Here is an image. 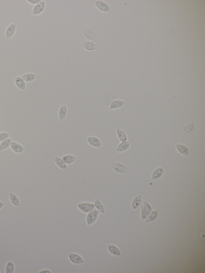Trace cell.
I'll list each match as a JSON object with an SVG mask.
<instances>
[{
  "label": "cell",
  "mask_w": 205,
  "mask_h": 273,
  "mask_svg": "<svg viewBox=\"0 0 205 273\" xmlns=\"http://www.w3.org/2000/svg\"><path fill=\"white\" fill-rule=\"evenodd\" d=\"M141 201H142V196L140 194H139L133 199L131 205L132 208L134 210L138 208L140 204Z\"/></svg>",
  "instance_id": "83f0119b"
},
{
  "label": "cell",
  "mask_w": 205,
  "mask_h": 273,
  "mask_svg": "<svg viewBox=\"0 0 205 273\" xmlns=\"http://www.w3.org/2000/svg\"><path fill=\"white\" fill-rule=\"evenodd\" d=\"M176 148L178 151L185 156L188 155V151L187 148L185 145L181 144H177L176 145Z\"/></svg>",
  "instance_id": "d4e9b609"
},
{
  "label": "cell",
  "mask_w": 205,
  "mask_h": 273,
  "mask_svg": "<svg viewBox=\"0 0 205 273\" xmlns=\"http://www.w3.org/2000/svg\"><path fill=\"white\" fill-rule=\"evenodd\" d=\"M37 76L36 73H28L24 74L21 77L26 82L30 83L34 81Z\"/></svg>",
  "instance_id": "e0dca14e"
},
{
  "label": "cell",
  "mask_w": 205,
  "mask_h": 273,
  "mask_svg": "<svg viewBox=\"0 0 205 273\" xmlns=\"http://www.w3.org/2000/svg\"><path fill=\"white\" fill-rule=\"evenodd\" d=\"M10 147L12 151L17 154H20L23 153L25 149V147L23 146L16 142H12Z\"/></svg>",
  "instance_id": "30bf717a"
},
{
  "label": "cell",
  "mask_w": 205,
  "mask_h": 273,
  "mask_svg": "<svg viewBox=\"0 0 205 273\" xmlns=\"http://www.w3.org/2000/svg\"><path fill=\"white\" fill-rule=\"evenodd\" d=\"M94 205L96 210L100 211V213H101L102 214H104L105 213V211L104 206L99 198H96L95 201Z\"/></svg>",
  "instance_id": "603a6c76"
},
{
  "label": "cell",
  "mask_w": 205,
  "mask_h": 273,
  "mask_svg": "<svg viewBox=\"0 0 205 273\" xmlns=\"http://www.w3.org/2000/svg\"><path fill=\"white\" fill-rule=\"evenodd\" d=\"M5 206V203L2 202V201H0V210H1L2 208H3Z\"/></svg>",
  "instance_id": "e575fe53"
},
{
  "label": "cell",
  "mask_w": 205,
  "mask_h": 273,
  "mask_svg": "<svg viewBox=\"0 0 205 273\" xmlns=\"http://www.w3.org/2000/svg\"><path fill=\"white\" fill-rule=\"evenodd\" d=\"M100 214V212L95 209L90 212L88 213L86 217L87 224L91 225L94 224L97 220Z\"/></svg>",
  "instance_id": "3957f363"
},
{
  "label": "cell",
  "mask_w": 205,
  "mask_h": 273,
  "mask_svg": "<svg viewBox=\"0 0 205 273\" xmlns=\"http://www.w3.org/2000/svg\"><path fill=\"white\" fill-rule=\"evenodd\" d=\"M62 158L67 165L73 164L76 161V157L73 155H65L63 156Z\"/></svg>",
  "instance_id": "484cf974"
},
{
  "label": "cell",
  "mask_w": 205,
  "mask_h": 273,
  "mask_svg": "<svg viewBox=\"0 0 205 273\" xmlns=\"http://www.w3.org/2000/svg\"><path fill=\"white\" fill-rule=\"evenodd\" d=\"M117 134L118 138H119L121 142H124L127 141V135L123 130L121 129H117Z\"/></svg>",
  "instance_id": "f1b7e54d"
},
{
  "label": "cell",
  "mask_w": 205,
  "mask_h": 273,
  "mask_svg": "<svg viewBox=\"0 0 205 273\" xmlns=\"http://www.w3.org/2000/svg\"><path fill=\"white\" fill-rule=\"evenodd\" d=\"M152 211V207L150 203L145 202L143 206H142L141 212V218L142 220H145L150 214Z\"/></svg>",
  "instance_id": "52a82bcc"
},
{
  "label": "cell",
  "mask_w": 205,
  "mask_h": 273,
  "mask_svg": "<svg viewBox=\"0 0 205 273\" xmlns=\"http://www.w3.org/2000/svg\"><path fill=\"white\" fill-rule=\"evenodd\" d=\"M130 143L129 141L122 142L118 145L115 150L117 152H122L126 151L130 147Z\"/></svg>",
  "instance_id": "ac0fdd59"
},
{
  "label": "cell",
  "mask_w": 205,
  "mask_h": 273,
  "mask_svg": "<svg viewBox=\"0 0 205 273\" xmlns=\"http://www.w3.org/2000/svg\"><path fill=\"white\" fill-rule=\"evenodd\" d=\"M157 214H158V210H155L153 211L151 213L150 215L148 216L147 218L145 220V222L146 223H148L151 222V221L154 220L156 218Z\"/></svg>",
  "instance_id": "4dcf8cb0"
},
{
  "label": "cell",
  "mask_w": 205,
  "mask_h": 273,
  "mask_svg": "<svg viewBox=\"0 0 205 273\" xmlns=\"http://www.w3.org/2000/svg\"><path fill=\"white\" fill-rule=\"evenodd\" d=\"M77 207L84 213H88L95 209L94 204L90 202H81L77 204Z\"/></svg>",
  "instance_id": "6da1fadb"
},
{
  "label": "cell",
  "mask_w": 205,
  "mask_h": 273,
  "mask_svg": "<svg viewBox=\"0 0 205 273\" xmlns=\"http://www.w3.org/2000/svg\"><path fill=\"white\" fill-rule=\"evenodd\" d=\"M53 160L56 165L60 169H62V170L65 171V172H66L67 171V165L64 161L63 158L57 156V157H54Z\"/></svg>",
  "instance_id": "9c48e42d"
},
{
  "label": "cell",
  "mask_w": 205,
  "mask_h": 273,
  "mask_svg": "<svg viewBox=\"0 0 205 273\" xmlns=\"http://www.w3.org/2000/svg\"><path fill=\"white\" fill-rule=\"evenodd\" d=\"M83 35L88 40L92 41H96L97 40V36L92 30L86 29L84 31Z\"/></svg>",
  "instance_id": "9a60e30c"
},
{
  "label": "cell",
  "mask_w": 205,
  "mask_h": 273,
  "mask_svg": "<svg viewBox=\"0 0 205 273\" xmlns=\"http://www.w3.org/2000/svg\"><path fill=\"white\" fill-rule=\"evenodd\" d=\"M46 5V2L43 1H42L40 3L35 5L32 9V15L36 16L41 14L45 10Z\"/></svg>",
  "instance_id": "277c9868"
},
{
  "label": "cell",
  "mask_w": 205,
  "mask_h": 273,
  "mask_svg": "<svg viewBox=\"0 0 205 273\" xmlns=\"http://www.w3.org/2000/svg\"><path fill=\"white\" fill-rule=\"evenodd\" d=\"M69 258L72 263L74 264H79L84 262L83 258L79 255L76 254L70 253L69 255Z\"/></svg>",
  "instance_id": "4fadbf2b"
},
{
  "label": "cell",
  "mask_w": 205,
  "mask_h": 273,
  "mask_svg": "<svg viewBox=\"0 0 205 273\" xmlns=\"http://www.w3.org/2000/svg\"><path fill=\"white\" fill-rule=\"evenodd\" d=\"M195 237L197 240L199 242L202 243L205 242V236L204 232L201 228H198L195 231Z\"/></svg>",
  "instance_id": "ffe728a7"
},
{
  "label": "cell",
  "mask_w": 205,
  "mask_h": 273,
  "mask_svg": "<svg viewBox=\"0 0 205 273\" xmlns=\"http://www.w3.org/2000/svg\"><path fill=\"white\" fill-rule=\"evenodd\" d=\"M81 45L85 50L89 51H94L99 47L98 44L91 41L83 42Z\"/></svg>",
  "instance_id": "8fae6325"
},
{
  "label": "cell",
  "mask_w": 205,
  "mask_h": 273,
  "mask_svg": "<svg viewBox=\"0 0 205 273\" xmlns=\"http://www.w3.org/2000/svg\"><path fill=\"white\" fill-rule=\"evenodd\" d=\"M68 110L67 107L66 105H62L59 108L58 111V116L59 120L63 121L67 116Z\"/></svg>",
  "instance_id": "2e32d148"
},
{
  "label": "cell",
  "mask_w": 205,
  "mask_h": 273,
  "mask_svg": "<svg viewBox=\"0 0 205 273\" xmlns=\"http://www.w3.org/2000/svg\"><path fill=\"white\" fill-rule=\"evenodd\" d=\"M87 141L88 143L92 147L100 148L101 146L102 143L100 139L97 137L89 136L87 138Z\"/></svg>",
  "instance_id": "8992f818"
},
{
  "label": "cell",
  "mask_w": 205,
  "mask_h": 273,
  "mask_svg": "<svg viewBox=\"0 0 205 273\" xmlns=\"http://www.w3.org/2000/svg\"><path fill=\"white\" fill-rule=\"evenodd\" d=\"M17 28V25L15 23H12L8 26L5 32V37L6 40H9L15 34Z\"/></svg>",
  "instance_id": "ba28073f"
},
{
  "label": "cell",
  "mask_w": 205,
  "mask_h": 273,
  "mask_svg": "<svg viewBox=\"0 0 205 273\" xmlns=\"http://www.w3.org/2000/svg\"><path fill=\"white\" fill-rule=\"evenodd\" d=\"M125 102L122 100H115L111 103L109 106V109L111 110L117 109L121 108L124 105Z\"/></svg>",
  "instance_id": "d6986e66"
},
{
  "label": "cell",
  "mask_w": 205,
  "mask_h": 273,
  "mask_svg": "<svg viewBox=\"0 0 205 273\" xmlns=\"http://www.w3.org/2000/svg\"><path fill=\"white\" fill-rule=\"evenodd\" d=\"M15 270V266L14 263L11 260L8 261L5 267V271L6 273H13Z\"/></svg>",
  "instance_id": "4316f807"
},
{
  "label": "cell",
  "mask_w": 205,
  "mask_h": 273,
  "mask_svg": "<svg viewBox=\"0 0 205 273\" xmlns=\"http://www.w3.org/2000/svg\"><path fill=\"white\" fill-rule=\"evenodd\" d=\"M112 168L115 172L119 173H127L130 172L128 168L125 165L120 163H113L112 164Z\"/></svg>",
  "instance_id": "5b68a950"
},
{
  "label": "cell",
  "mask_w": 205,
  "mask_h": 273,
  "mask_svg": "<svg viewBox=\"0 0 205 273\" xmlns=\"http://www.w3.org/2000/svg\"><path fill=\"white\" fill-rule=\"evenodd\" d=\"M194 127V124L193 122L191 121L190 122L188 123L185 127L184 130H183V133L184 134H187L191 132L193 130Z\"/></svg>",
  "instance_id": "f546056e"
},
{
  "label": "cell",
  "mask_w": 205,
  "mask_h": 273,
  "mask_svg": "<svg viewBox=\"0 0 205 273\" xmlns=\"http://www.w3.org/2000/svg\"><path fill=\"white\" fill-rule=\"evenodd\" d=\"M27 1L30 4L36 5L40 3L42 1V0H27Z\"/></svg>",
  "instance_id": "d6a6232c"
},
{
  "label": "cell",
  "mask_w": 205,
  "mask_h": 273,
  "mask_svg": "<svg viewBox=\"0 0 205 273\" xmlns=\"http://www.w3.org/2000/svg\"><path fill=\"white\" fill-rule=\"evenodd\" d=\"M39 273H51V271H49V270H41V271H39Z\"/></svg>",
  "instance_id": "836d02e7"
},
{
  "label": "cell",
  "mask_w": 205,
  "mask_h": 273,
  "mask_svg": "<svg viewBox=\"0 0 205 273\" xmlns=\"http://www.w3.org/2000/svg\"><path fill=\"white\" fill-rule=\"evenodd\" d=\"M108 251L112 255L116 256H120L121 255L120 250L116 246L110 244L108 246Z\"/></svg>",
  "instance_id": "cb8c5ba5"
},
{
  "label": "cell",
  "mask_w": 205,
  "mask_h": 273,
  "mask_svg": "<svg viewBox=\"0 0 205 273\" xmlns=\"http://www.w3.org/2000/svg\"><path fill=\"white\" fill-rule=\"evenodd\" d=\"M15 83L17 87L21 91L25 90L26 89V82L20 76L15 77Z\"/></svg>",
  "instance_id": "7c38bea8"
},
{
  "label": "cell",
  "mask_w": 205,
  "mask_h": 273,
  "mask_svg": "<svg viewBox=\"0 0 205 273\" xmlns=\"http://www.w3.org/2000/svg\"><path fill=\"white\" fill-rule=\"evenodd\" d=\"M10 137V134L5 132H0V142L7 139Z\"/></svg>",
  "instance_id": "1f68e13d"
},
{
  "label": "cell",
  "mask_w": 205,
  "mask_h": 273,
  "mask_svg": "<svg viewBox=\"0 0 205 273\" xmlns=\"http://www.w3.org/2000/svg\"><path fill=\"white\" fill-rule=\"evenodd\" d=\"M9 199L12 204L15 207H20L21 205L18 197L13 193H10L9 195Z\"/></svg>",
  "instance_id": "5bb4252c"
},
{
  "label": "cell",
  "mask_w": 205,
  "mask_h": 273,
  "mask_svg": "<svg viewBox=\"0 0 205 273\" xmlns=\"http://www.w3.org/2000/svg\"><path fill=\"white\" fill-rule=\"evenodd\" d=\"M12 142H13V140L10 138H8L1 142L0 143V151H3L9 148Z\"/></svg>",
  "instance_id": "44dd1931"
},
{
  "label": "cell",
  "mask_w": 205,
  "mask_h": 273,
  "mask_svg": "<svg viewBox=\"0 0 205 273\" xmlns=\"http://www.w3.org/2000/svg\"><path fill=\"white\" fill-rule=\"evenodd\" d=\"M95 6L98 10L104 13H108L110 12V7L108 4L104 1L97 0L95 1Z\"/></svg>",
  "instance_id": "7a4b0ae2"
},
{
  "label": "cell",
  "mask_w": 205,
  "mask_h": 273,
  "mask_svg": "<svg viewBox=\"0 0 205 273\" xmlns=\"http://www.w3.org/2000/svg\"><path fill=\"white\" fill-rule=\"evenodd\" d=\"M163 172L164 169L162 167L157 168L152 174V180H157L161 176Z\"/></svg>",
  "instance_id": "7402d4cb"
}]
</instances>
